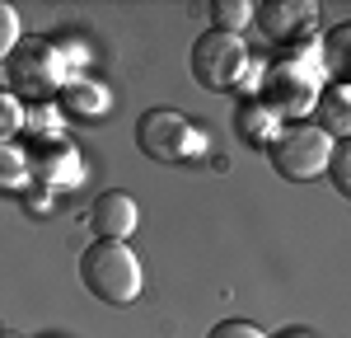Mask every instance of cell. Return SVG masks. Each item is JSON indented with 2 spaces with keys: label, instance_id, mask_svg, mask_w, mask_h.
<instances>
[{
  "label": "cell",
  "instance_id": "e0dca14e",
  "mask_svg": "<svg viewBox=\"0 0 351 338\" xmlns=\"http://www.w3.org/2000/svg\"><path fill=\"white\" fill-rule=\"evenodd\" d=\"M324 174H332V188L337 193H351V146L347 141H332V155H328Z\"/></svg>",
  "mask_w": 351,
  "mask_h": 338
},
{
  "label": "cell",
  "instance_id": "d6986e66",
  "mask_svg": "<svg viewBox=\"0 0 351 338\" xmlns=\"http://www.w3.org/2000/svg\"><path fill=\"white\" fill-rule=\"evenodd\" d=\"M19 47V10L0 0V56H10Z\"/></svg>",
  "mask_w": 351,
  "mask_h": 338
},
{
  "label": "cell",
  "instance_id": "ac0fdd59",
  "mask_svg": "<svg viewBox=\"0 0 351 338\" xmlns=\"http://www.w3.org/2000/svg\"><path fill=\"white\" fill-rule=\"evenodd\" d=\"M14 132H24V104L0 89V141H14Z\"/></svg>",
  "mask_w": 351,
  "mask_h": 338
},
{
  "label": "cell",
  "instance_id": "44dd1931",
  "mask_svg": "<svg viewBox=\"0 0 351 338\" xmlns=\"http://www.w3.org/2000/svg\"><path fill=\"white\" fill-rule=\"evenodd\" d=\"M24 197H28V212H56V193H47V188H38V183H28L24 188Z\"/></svg>",
  "mask_w": 351,
  "mask_h": 338
},
{
  "label": "cell",
  "instance_id": "7c38bea8",
  "mask_svg": "<svg viewBox=\"0 0 351 338\" xmlns=\"http://www.w3.org/2000/svg\"><path fill=\"white\" fill-rule=\"evenodd\" d=\"M61 104L75 113V117H104L112 104V94H108V84H99V80H71L61 84Z\"/></svg>",
  "mask_w": 351,
  "mask_h": 338
},
{
  "label": "cell",
  "instance_id": "8992f818",
  "mask_svg": "<svg viewBox=\"0 0 351 338\" xmlns=\"http://www.w3.org/2000/svg\"><path fill=\"white\" fill-rule=\"evenodd\" d=\"M271 155V169L291 183H304V179H319L328 169V155H332V137L319 132L314 122H291L281 127L267 146Z\"/></svg>",
  "mask_w": 351,
  "mask_h": 338
},
{
  "label": "cell",
  "instance_id": "52a82bcc",
  "mask_svg": "<svg viewBox=\"0 0 351 338\" xmlns=\"http://www.w3.org/2000/svg\"><path fill=\"white\" fill-rule=\"evenodd\" d=\"M319 5L314 0H271V5H253V24L267 33V43L286 47H304L319 43Z\"/></svg>",
  "mask_w": 351,
  "mask_h": 338
},
{
  "label": "cell",
  "instance_id": "30bf717a",
  "mask_svg": "<svg viewBox=\"0 0 351 338\" xmlns=\"http://www.w3.org/2000/svg\"><path fill=\"white\" fill-rule=\"evenodd\" d=\"M234 132H239L248 146H263V150H267L271 137L281 132V117H276L267 104H258V99H243V104H234Z\"/></svg>",
  "mask_w": 351,
  "mask_h": 338
},
{
  "label": "cell",
  "instance_id": "ba28073f",
  "mask_svg": "<svg viewBox=\"0 0 351 338\" xmlns=\"http://www.w3.org/2000/svg\"><path fill=\"white\" fill-rule=\"evenodd\" d=\"M28 150V179L38 183V188H47V193H56V188H75L84 179V165H80V150L71 146V141H33V146H24Z\"/></svg>",
  "mask_w": 351,
  "mask_h": 338
},
{
  "label": "cell",
  "instance_id": "2e32d148",
  "mask_svg": "<svg viewBox=\"0 0 351 338\" xmlns=\"http://www.w3.org/2000/svg\"><path fill=\"white\" fill-rule=\"evenodd\" d=\"M24 127H33V141H61V117L47 113V104L24 109Z\"/></svg>",
  "mask_w": 351,
  "mask_h": 338
},
{
  "label": "cell",
  "instance_id": "603a6c76",
  "mask_svg": "<svg viewBox=\"0 0 351 338\" xmlns=\"http://www.w3.org/2000/svg\"><path fill=\"white\" fill-rule=\"evenodd\" d=\"M0 338H19V334H0Z\"/></svg>",
  "mask_w": 351,
  "mask_h": 338
},
{
  "label": "cell",
  "instance_id": "7402d4cb",
  "mask_svg": "<svg viewBox=\"0 0 351 338\" xmlns=\"http://www.w3.org/2000/svg\"><path fill=\"white\" fill-rule=\"evenodd\" d=\"M281 338H309V334H281Z\"/></svg>",
  "mask_w": 351,
  "mask_h": 338
},
{
  "label": "cell",
  "instance_id": "7a4b0ae2",
  "mask_svg": "<svg viewBox=\"0 0 351 338\" xmlns=\"http://www.w3.org/2000/svg\"><path fill=\"white\" fill-rule=\"evenodd\" d=\"M80 282L104 301V306H132L141 296V258L132 254V245L122 240H94L80 254Z\"/></svg>",
  "mask_w": 351,
  "mask_h": 338
},
{
  "label": "cell",
  "instance_id": "8fae6325",
  "mask_svg": "<svg viewBox=\"0 0 351 338\" xmlns=\"http://www.w3.org/2000/svg\"><path fill=\"white\" fill-rule=\"evenodd\" d=\"M314 113H319V122H314L319 132H328L332 141H347V132H351V89L347 84H324Z\"/></svg>",
  "mask_w": 351,
  "mask_h": 338
},
{
  "label": "cell",
  "instance_id": "9a60e30c",
  "mask_svg": "<svg viewBox=\"0 0 351 338\" xmlns=\"http://www.w3.org/2000/svg\"><path fill=\"white\" fill-rule=\"evenodd\" d=\"M211 19H216L220 33H243L253 24V5L248 0H216L211 5Z\"/></svg>",
  "mask_w": 351,
  "mask_h": 338
},
{
  "label": "cell",
  "instance_id": "4fadbf2b",
  "mask_svg": "<svg viewBox=\"0 0 351 338\" xmlns=\"http://www.w3.org/2000/svg\"><path fill=\"white\" fill-rule=\"evenodd\" d=\"M28 183V150L19 141H0V193H24Z\"/></svg>",
  "mask_w": 351,
  "mask_h": 338
},
{
  "label": "cell",
  "instance_id": "6da1fadb",
  "mask_svg": "<svg viewBox=\"0 0 351 338\" xmlns=\"http://www.w3.org/2000/svg\"><path fill=\"white\" fill-rule=\"evenodd\" d=\"M324 61H319V43L304 47H286L258 71V104H267L276 117H304L314 113L319 94H324Z\"/></svg>",
  "mask_w": 351,
  "mask_h": 338
},
{
  "label": "cell",
  "instance_id": "9c48e42d",
  "mask_svg": "<svg viewBox=\"0 0 351 338\" xmlns=\"http://www.w3.org/2000/svg\"><path fill=\"white\" fill-rule=\"evenodd\" d=\"M136 221H141V212H136V197L122 193V188H108V193H99V202L89 207V225H94V235L99 240H132Z\"/></svg>",
  "mask_w": 351,
  "mask_h": 338
},
{
  "label": "cell",
  "instance_id": "5b68a950",
  "mask_svg": "<svg viewBox=\"0 0 351 338\" xmlns=\"http://www.w3.org/2000/svg\"><path fill=\"white\" fill-rule=\"evenodd\" d=\"M248 71H253V56H248L239 33L211 28L192 43V80L202 89H216V94L239 89V84H248Z\"/></svg>",
  "mask_w": 351,
  "mask_h": 338
},
{
  "label": "cell",
  "instance_id": "277c9868",
  "mask_svg": "<svg viewBox=\"0 0 351 338\" xmlns=\"http://www.w3.org/2000/svg\"><path fill=\"white\" fill-rule=\"evenodd\" d=\"M136 146L155 165H188V160L206 155V132L173 109H150L136 122Z\"/></svg>",
  "mask_w": 351,
  "mask_h": 338
},
{
  "label": "cell",
  "instance_id": "3957f363",
  "mask_svg": "<svg viewBox=\"0 0 351 338\" xmlns=\"http://www.w3.org/2000/svg\"><path fill=\"white\" fill-rule=\"evenodd\" d=\"M71 80V56L52 38H24L10 52V94L19 104H47L52 94H61V84Z\"/></svg>",
  "mask_w": 351,
  "mask_h": 338
},
{
  "label": "cell",
  "instance_id": "ffe728a7",
  "mask_svg": "<svg viewBox=\"0 0 351 338\" xmlns=\"http://www.w3.org/2000/svg\"><path fill=\"white\" fill-rule=\"evenodd\" d=\"M206 338H267V334H263L258 324H248V319H220Z\"/></svg>",
  "mask_w": 351,
  "mask_h": 338
},
{
  "label": "cell",
  "instance_id": "5bb4252c",
  "mask_svg": "<svg viewBox=\"0 0 351 338\" xmlns=\"http://www.w3.org/2000/svg\"><path fill=\"white\" fill-rule=\"evenodd\" d=\"M347 38H351V28L337 24L332 33H328V43L319 47V61H324L328 84H342V76H347Z\"/></svg>",
  "mask_w": 351,
  "mask_h": 338
}]
</instances>
